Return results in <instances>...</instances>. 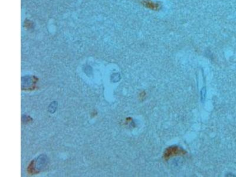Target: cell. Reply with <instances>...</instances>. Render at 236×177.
Returning <instances> with one entry per match:
<instances>
[{
    "instance_id": "obj_1",
    "label": "cell",
    "mask_w": 236,
    "mask_h": 177,
    "mask_svg": "<svg viewBox=\"0 0 236 177\" xmlns=\"http://www.w3.org/2000/svg\"><path fill=\"white\" fill-rule=\"evenodd\" d=\"M186 152L178 146H171L168 148L164 152L163 157L165 160H168L175 156L185 154Z\"/></svg>"
},
{
    "instance_id": "obj_2",
    "label": "cell",
    "mask_w": 236,
    "mask_h": 177,
    "mask_svg": "<svg viewBox=\"0 0 236 177\" xmlns=\"http://www.w3.org/2000/svg\"><path fill=\"white\" fill-rule=\"evenodd\" d=\"M142 4L146 8L152 10H158L160 8V5L159 4L153 3L150 0H143L142 1Z\"/></svg>"
}]
</instances>
